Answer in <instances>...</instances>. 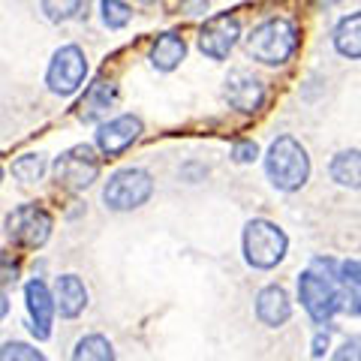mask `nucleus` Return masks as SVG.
Returning <instances> with one entry per match:
<instances>
[{
  "label": "nucleus",
  "mask_w": 361,
  "mask_h": 361,
  "mask_svg": "<svg viewBox=\"0 0 361 361\" xmlns=\"http://www.w3.org/2000/svg\"><path fill=\"white\" fill-rule=\"evenodd\" d=\"M265 172L277 190L295 193V190H301L310 178V157L301 148V142H295L292 135H280V139L268 148Z\"/></svg>",
  "instance_id": "nucleus-1"
},
{
  "label": "nucleus",
  "mask_w": 361,
  "mask_h": 361,
  "mask_svg": "<svg viewBox=\"0 0 361 361\" xmlns=\"http://www.w3.org/2000/svg\"><path fill=\"white\" fill-rule=\"evenodd\" d=\"M298 45V27L289 18H271L265 25H259L247 37V51L250 58L265 63V66H280L292 58Z\"/></svg>",
  "instance_id": "nucleus-2"
},
{
  "label": "nucleus",
  "mask_w": 361,
  "mask_h": 361,
  "mask_svg": "<svg viewBox=\"0 0 361 361\" xmlns=\"http://www.w3.org/2000/svg\"><path fill=\"white\" fill-rule=\"evenodd\" d=\"M286 247H289V241H286L283 229H277V226L268 220H253L244 229V256L253 268H262V271L274 268L280 259L286 256Z\"/></svg>",
  "instance_id": "nucleus-3"
},
{
  "label": "nucleus",
  "mask_w": 361,
  "mask_h": 361,
  "mask_svg": "<svg viewBox=\"0 0 361 361\" xmlns=\"http://www.w3.org/2000/svg\"><path fill=\"white\" fill-rule=\"evenodd\" d=\"M151 193H154V178L145 169H121L106 184L103 199L111 211H133L145 205Z\"/></svg>",
  "instance_id": "nucleus-4"
},
{
  "label": "nucleus",
  "mask_w": 361,
  "mask_h": 361,
  "mask_svg": "<svg viewBox=\"0 0 361 361\" xmlns=\"http://www.w3.org/2000/svg\"><path fill=\"white\" fill-rule=\"evenodd\" d=\"M87 75V61H85V51L78 45H63V49L54 51L51 66L45 73V85H49L51 94L58 97H70L82 87Z\"/></svg>",
  "instance_id": "nucleus-5"
},
{
  "label": "nucleus",
  "mask_w": 361,
  "mask_h": 361,
  "mask_svg": "<svg viewBox=\"0 0 361 361\" xmlns=\"http://www.w3.org/2000/svg\"><path fill=\"white\" fill-rule=\"evenodd\" d=\"M298 298L313 322H329L341 310V292L331 283V277H319L316 271H307L298 280Z\"/></svg>",
  "instance_id": "nucleus-6"
},
{
  "label": "nucleus",
  "mask_w": 361,
  "mask_h": 361,
  "mask_svg": "<svg viewBox=\"0 0 361 361\" xmlns=\"http://www.w3.org/2000/svg\"><path fill=\"white\" fill-rule=\"evenodd\" d=\"M51 226H54L51 214L37 208V205H21L6 217L9 238L18 241L21 247H30V250H37V247H42L45 241H49Z\"/></svg>",
  "instance_id": "nucleus-7"
},
{
  "label": "nucleus",
  "mask_w": 361,
  "mask_h": 361,
  "mask_svg": "<svg viewBox=\"0 0 361 361\" xmlns=\"http://www.w3.org/2000/svg\"><path fill=\"white\" fill-rule=\"evenodd\" d=\"M54 175L63 187L70 190H85L97 180L99 175V160L94 157V151L87 145H75V148L63 151L58 160H54Z\"/></svg>",
  "instance_id": "nucleus-8"
},
{
  "label": "nucleus",
  "mask_w": 361,
  "mask_h": 361,
  "mask_svg": "<svg viewBox=\"0 0 361 361\" xmlns=\"http://www.w3.org/2000/svg\"><path fill=\"white\" fill-rule=\"evenodd\" d=\"M241 37V25L235 16H214L199 33V49L202 54H208L211 61H223L229 58V51L235 49V42Z\"/></svg>",
  "instance_id": "nucleus-9"
},
{
  "label": "nucleus",
  "mask_w": 361,
  "mask_h": 361,
  "mask_svg": "<svg viewBox=\"0 0 361 361\" xmlns=\"http://www.w3.org/2000/svg\"><path fill=\"white\" fill-rule=\"evenodd\" d=\"M139 133H142V121L139 118H133V115H121L115 121H109L99 127L97 133V145H99V151H103L106 157H118L130 148V145L139 139Z\"/></svg>",
  "instance_id": "nucleus-10"
},
{
  "label": "nucleus",
  "mask_w": 361,
  "mask_h": 361,
  "mask_svg": "<svg viewBox=\"0 0 361 361\" xmlns=\"http://www.w3.org/2000/svg\"><path fill=\"white\" fill-rule=\"evenodd\" d=\"M25 298H27V313H30V331L37 334V341H45L51 334V319H54L51 292L42 280H30L25 286Z\"/></svg>",
  "instance_id": "nucleus-11"
},
{
  "label": "nucleus",
  "mask_w": 361,
  "mask_h": 361,
  "mask_svg": "<svg viewBox=\"0 0 361 361\" xmlns=\"http://www.w3.org/2000/svg\"><path fill=\"white\" fill-rule=\"evenodd\" d=\"M226 99H229V106H235L238 111H256L265 99V87L250 73L238 70L226 78Z\"/></svg>",
  "instance_id": "nucleus-12"
},
{
  "label": "nucleus",
  "mask_w": 361,
  "mask_h": 361,
  "mask_svg": "<svg viewBox=\"0 0 361 361\" xmlns=\"http://www.w3.org/2000/svg\"><path fill=\"white\" fill-rule=\"evenodd\" d=\"M51 298H54V310H61V316L73 319V316H78L85 310L87 289L75 274H63V277H58V283H54V295Z\"/></svg>",
  "instance_id": "nucleus-13"
},
{
  "label": "nucleus",
  "mask_w": 361,
  "mask_h": 361,
  "mask_svg": "<svg viewBox=\"0 0 361 361\" xmlns=\"http://www.w3.org/2000/svg\"><path fill=\"white\" fill-rule=\"evenodd\" d=\"M256 316L265 325H271V329L283 325L292 316V304H289L286 289L283 286H265L262 292H259V298H256Z\"/></svg>",
  "instance_id": "nucleus-14"
},
{
  "label": "nucleus",
  "mask_w": 361,
  "mask_h": 361,
  "mask_svg": "<svg viewBox=\"0 0 361 361\" xmlns=\"http://www.w3.org/2000/svg\"><path fill=\"white\" fill-rule=\"evenodd\" d=\"M184 54H187V42L180 39L178 33H163V37H157L154 49H151V63L160 73H172L175 66L184 61Z\"/></svg>",
  "instance_id": "nucleus-15"
},
{
  "label": "nucleus",
  "mask_w": 361,
  "mask_h": 361,
  "mask_svg": "<svg viewBox=\"0 0 361 361\" xmlns=\"http://www.w3.org/2000/svg\"><path fill=\"white\" fill-rule=\"evenodd\" d=\"M334 49L343 54V58L355 61L361 54V16H346L341 25L334 27Z\"/></svg>",
  "instance_id": "nucleus-16"
},
{
  "label": "nucleus",
  "mask_w": 361,
  "mask_h": 361,
  "mask_svg": "<svg viewBox=\"0 0 361 361\" xmlns=\"http://www.w3.org/2000/svg\"><path fill=\"white\" fill-rule=\"evenodd\" d=\"M111 99H115V85H106V82H97L94 87L85 94V99H82V118L85 121H99L109 111V106H111Z\"/></svg>",
  "instance_id": "nucleus-17"
},
{
  "label": "nucleus",
  "mask_w": 361,
  "mask_h": 361,
  "mask_svg": "<svg viewBox=\"0 0 361 361\" xmlns=\"http://www.w3.org/2000/svg\"><path fill=\"white\" fill-rule=\"evenodd\" d=\"M73 358H75V361H90V358H97V361H111V358H115V349H111V343L106 341V337L90 334V337H82V341L75 343Z\"/></svg>",
  "instance_id": "nucleus-18"
},
{
  "label": "nucleus",
  "mask_w": 361,
  "mask_h": 361,
  "mask_svg": "<svg viewBox=\"0 0 361 361\" xmlns=\"http://www.w3.org/2000/svg\"><path fill=\"white\" fill-rule=\"evenodd\" d=\"M331 178L341 187L358 190V151H343L331 160Z\"/></svg>",
  "instance_id": "nucleus-19"
},
{
  "label": "nucleus",
  "mask_w": 361,
  "mask_h": 361,
  "mask_svg": "<svg viewBox=\"0 0 361 361\" xmlns=\"http://www.w3.org/2000/svg\"><path fill=\"white\" fill-rule=\"evenodd\" d=\"M99 13H103V21L109 30H121L130 25L133 9L123 4V0H99Z\"/></svg>",
  "instance_id": "nucleus-20"
},
{
  "label": "nucleus",
  "mask_w": 361,
  "mask_h": 361,
  "mask_svg": "<svg viewBox=\"0 0 361 361\" xmlns=\"http://www.w3.org/2000/svg\"><path fill=\"white\" fill-rule=\"evenodd\" d=\"M85 9V0H42V13L49 21H70Z\"/></svg>",
  "instance_id": "nucleus-21"
},
{
  "label": "nucleus",
  "mask_w": 361,
  "mask_h": 361,
  "mask_svg": "<svg viewBox=\"0 0 361 361\" xmlns=\"http://www.w3.org/2000/svg\"><path fill=\"white\" fill-rule=\"evenodd\" d=\"M45 172V160L39 154H25V157H18V160L13 163V175L18 180H25V184H30V180H39Z\"/></svg>",
  "instance_id": "nucleus-22"
},
{
  "label": "nucleus",
  "mask_w": 361,
  "mask_h": 361,
  "mask_svg": "<svg viewBox=\"0 0 361 361\" xmlns=\"http://www.w3.org/2000/svg\"><path fill=\"white\" fill-rule=\"evenodd\" d=\"M13 358H25V361H42V353L27 343H6L0 349V361H13Z\"/></svg>",
  "instance_id": "nucleus-23"
},
{
  "label": "nucleus",
  "mask_w": 361,
  "mask_h": 361,
  "mask_svg": "<svg viewBox=\"0 0 361 361\" xmlns=\"http://www.w3.org/2000/svg\"><path fill=\"white\" fill-rule=\"evenodd\" d=\"M256 154H259L256 142H244V145H238V148H235V160H238V163H253Z\"/></svg>",
  "instance_id": "nucleus-24"
},
{
  "label": "nucleus",
  "mask_w": 361,
  "mask_h": 361,
  "mask_svg": "<svg viewBox=\"0 0 361 361\" xmlns=\"http://www.w3.org/2000/svg\"><path fill=\"white\" fill-rule=\"evenodd\" d=\"M325 349H329V331H325V334H316V341H313V355H316V358L325 355Z\"/></svg>",
  "instance_id": "nucleus-25"
},
{
  "label": "nucleus",
  "mask_w": 361,
  "mask_h": 361,
  "mask_svg": "<svg viewBox=\"0 0 361 361\" xmlns=\"http://www.w3.org/2000/svg\"><path fill=\"white\" fill-rule=\"evenodd\" d=\"M6 310H9V301H6V295H0V319L6 316Z\"/></svg>",
  "instance_id": "nucleus-26"
},
{
  "label": "nucleus",
  "mask_w": 361,
  "mask_h": 361,
  "mask_svg": "<svg viewBox=\"0 0 361 361\" xmlns=\"http://www.w3.org/2000/svg\"><path fill=\"white\" fill-rule=\"evenodd\" d=\"M0 178H4V172H0Z\"/></svg>",
  "instance_id": "nucleus-27"
},
{
  "label": "nucleus",
  "mask_w": 361,
  "mask_h": 361,
  "mask_svg": "<svg viewBox=\"0 0 361 361\" xmlns=\"http://www.w3.org/2000/svg\"><path fill=\"white\" fill-rule=\"evenodd\" d=\"M145 4H148V0H145Z\"/></svg>",
  "instance_id": "nucleus-28"
}]
</instances>
